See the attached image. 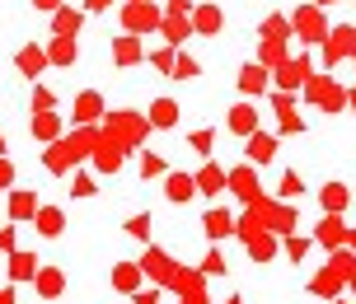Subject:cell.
I'll list each match as a JSON object with an SVG mask.
<instances>
[{
    "mask_svg": "<svg viewBox=\"0 0 356 304\" xmlns=\"http://www.w3.org/2000/svg\"><path fill=\"white\" fill-rule=\"evenodd\" d=\"M244 155H249V164H267L272 155H277V141H272L267 131H253L249 145H244Z\"/></svg>",
    "mask_w": 356,
    "mask_h": 304,
    "instance_id": "obj_16",
    "label": "cell"
},
{
    "mask_svg": "<svg viewBox=\"0 0 356 304\" xmlns=\"http://www.w3.org/2000/svg\"><path fill=\"white\" fill-rule=\"evenodd\" d=\"M113 61H118V66H136V61H141V37L122 33L113 42Z\"/></svg>",
    "mask_w": 356,
    "mask_h": 304,
    "instance_id": "obj_19",
    "label": "cell"
},
{
    "mask_svg": "<svg viewBox=\"0 0 356 304\" xmlns=\"http://www.w3.org/2000/svg\"><path fill=\"white\" fill-rule=\"evenodd\" d=\"M29 276H38V257L33 253H10V281H29Z\"/></svg>",
    "mask_w": 356,
    "mask_h": 304,
    "instance_id": "obj_24",
    "label": "cell"
},
{
    "mask_svg": "<svg viewBox=\"0 0 356 304\" xmlns=\"http://www.w3.org/2000/svg\"><path fill=\"white\" fill-rule=\"evenodd\" d=\"M291 28H296V33H300L305 42H323V37H328V28H323V10H319V5H309V10H300Z\"/></svg>",
    "mask_w": 356,
    "mask_h": 304,
    "instance_id": "obj_5",
    "label": "cell"
},
{
    "mask_svg": "<svg viewBox=\"0 0 356 304\" xmlns=\"http://www.w3.org/2000/svg\"><path fill=\"white\" fill-rule=\"evenodd\" d=\"M314 239H319L323 248H342V244H347V225H342V215H323L319 230H314Z\"/></svg>",
    "mask_w": 356,
    "mask_h": 304,
    "instance_id": "obj_7",
    "label": "cell"
},
{
    "mask_svg": "<svg viewBox=\"0 0 356 304\" xmlns=\"http://www.w3.org/2000/svg\"><path fill=\"white\" fill-rule=\"evenodd\" d=\"M61 290H66V276H61L56 267L38 271V295H47V300H52V295H61Z\"/></svg>",
    "mask_w": 356,
    "mask_h": 304,
    "instance_id": "obj_31",
    "label": "cell"
},
{
    "mask_svg": "<svg viewBox=\"0 0 356 304\" xmlns=\"http://www.w3.org/2000/svg\"><path fill=\"white\" fill-rule=\"evenodd\" d=\"M230 192L239 201H258V174H253V164H244V169L230 174Z\"/></svg>",
    "mask_w": 356,
    "mask_h": 304,
    "instance_id": "obj_9",
    "label": "cell"
},
{
    "mask_svg": "<svg viewBox=\"0 0 356 304\" xmlns=\"http://www.w3.org/2000/svg\"><path fill=\"white\" fill-rule=\"evenodd\" d=\"M225 304H244V300H225Z\"/></svg>",
    "mask_w": 356,
    "mask_h": 304,
    "instance_id": "obj_58",
    "label": "cell"
},
{
    "mask_svg": "<svg viewBox=\"0 0 356 304\" xmlns=\"http://www.w3.org/2000/svg\"><path fill=\"white\" fill-rule=\"evenodd\" d=\"M122 24H127V33L136 37V33H150V28H160L164 15L150 5V0H127L122 5Z\"/></svg>",
    "mask_w": 356,
    "mask_h": 304,
    "instance_id": "obj_1",
    "label": "cell"
},
{
    "mask_svg": "<svg viewBox=\"0 0 356 304\" xmlns=\"http://www.w3.org/2000/svg\"><path fill=\"white\" fill-rule=\"evenodd\" d=\"M174 47H164V52H155V56H150V61H155V71H164V75H174Z\"/></svg>",
    "mask_w": 356,
    "mask_h": 304,
    "instance_id": "obj_40",
    "label": "cell"
},
{
    "mask_svg": "<svg viewBox=\"0 0 356 304\" xmlns=\"http://www.w3.org/2000/svg\"><path fill=\"white\" fill-rule=\"evenodd\" d=\"M319 201H323V211H328V215H342V211H347V201H352V192H347V183H323Z\"/></svg>",
    "mask_w": 356,
    "mask_h": 304,
    "instance_id": "obj_12",
    "label": "cell"
},
{
    "mask_svg": "<svg viewBox=\"0 0 356 304\" xmlns=\"http://www.w3.org/2000/svg\"><path fill=\"white\" fill-rule=\"evenodd\" d=\"M150 126H178V103L174 99H155V103H150Z\"/></svg>",
    "mask_w": 356,
    "mask_h": 304,
    "instance_id": "obj_27",
    "label": "cell"
},
{
    "mask_svg": "<svg viewBox=\"0 0 356 304\" xmlns=\"http://www.w3.org/2000/svg\"><path fill=\"white\" fill-rule=\"evenodd\" d=\"M225 126H230L234 136H244V141H249L253 131H258V108H253V103H234L230 117H225Z\"/></svg>",
    "mask_w": 356,
    "mask_h": 304,
    "instance_id": "obj_6",
    "label": "cell"
},
{
    "mask_svg": "<svg viewBox=\"0 0 356 304\" xmlns=\"http://www.w3.org/2000/svg\"><path fill=\"white\" fill-rule=\"evenodd\" d=\"M52 28H56V37H75L80 33V10H66V5H61L52 15Z\"/></svg>",
    "mask_w": 356,
    "mask_h": 304,
    "instance_id": "obj_29",
    "label": "cell"
},
{
    "mask_svg": "<svg viewBox=\"0 0 356 304\" xmlns=\"http://www.w3.org/2000/svg\"><path fill=\"white\" fill-rule=\"evenodd\" d=\"M282 197H286V201L300 197V174H282Z\"/></svg>",
    "mask_w": 356,
    "mask_h": 304,
    "instance_id": "obj_38",
    "label": "cell"
},
{
    "mask_svg": "<svg viewBox=\"0 0 356 304\" xmlns=\"http://www.w3.org/2000/svg\"><path fill=\"white\" fill-rule=\"evenodd\" d=\"M127 234H131V239H141V244H145V239H150V215H131V220H127Z\"/></svg>",
    "mask_w": 356,
    "mask_h": 304,
    "instance_id": "obj_35",
    "label": "cell"
},
{
    "mask_svg": "<svg viewBox=\"0 0 356 304\" xmlns=\"http://www.w3.org/2000/svg\"><path fill=\"white\" fill-rule=\"evenodd\" d=\"M347 56H356V28L352 24H338L333 33L323 37V61L338 66V61H347Z\"/></svg>",
    "mask_w": 356,
    "mask_h": 304,
    "instance_id": "obj_3",
    "label": "cell"
},
{
    "mask_svg": "<svg viewBox=\"0 0 356 304\" xmlns=\"http://www.w3.org/2000/svg\"><path fill=\"white\" fill-rule=\"evenodd\" d=\"M263 37H267V42H286V37H291V19L272 15V19L263 24Z\"/></svg>",
    "mask_w": 356,
    "mask_h": 304,
    "instance_id": "obj_34",
    "label": "cell"
},
{
    "mask_svg": "<svg viewBox=\"0 0 356 304\" xmlns=\"http://www.w3.org/2000/svg\"><path fill=\"white\" fill-rule=\"evenodd\" d=\"M164 197L169 201H193L197 197V178L193 174H169V178H164Z\"/></svg>",
    "mask_w": 356,
    "mask_h": 304,
    "instance_id": "obj_14",
    "label": "cell"
},
{
    "mask_svg": "<svg viewBox=\"0 0 356 304\" xmlns=\"http://www.w3.org/2000/svg\"><path fill=\"white\" fill-rule=\"evenodd\" d=\"M47 61H52V66H71L75 61V37H56L52 47H47Z\"/></svg>",
    "mask_w": 356,
    "mask_h": 304,
    "instance_id": "obj_32",
    "label": "cell"
},
{
    "mask_svg": "<svg viewBox=\"0 0 356 304\" xmlns=\"http://www.w3.org/2000/svg\"><path fill=\"white\" fill-rule=\"evenodd\" d=\"M141 174H145V178L164 174V160H160V155H145V160H141Z\"/></svg>",
    "mask_w": 356,
    "mask_h": 304,
    "instance_id": "obj_42",
    "label": "cell"
},
{
    "mask_svg": "<svg viewBox=\"0 0 356 304\" xmlns=\"http://www.w3.org/2000/svg\"><path fill=\"white\" fill-rule=\"evenodd\" d=\"M75 197H94V183H89L85 174H80V178H75Z\"/></svg>",
    "mask_w": 356,
    "mask_h": 304,
    "instance_id": "obj_45",
    "label": "cell"
},
{
    "mask_svg": "<svg viewBox=\"0 0 356 304\" xmlns=\"http://www.w3.org/2000/svg\"><path fill=\"white\" fill-rule=\"evenodd\" d=\"M10 183H15V164L0 155V187H10Z\"/></svg>",
    "mask_w": 356,
    "mask_h": 304,
    "instance_id": "obj_44",
    "label": "cell"
},
{
    "mask_svg": "<svg viewBox=\"0 0 356 304\" xmlns=\"http://www.w3.org/2000/svg\"><path fill=\"white\" fill-rule=\"evenodd\" d=\"M174 75H178V80H193V75H197V61L178 52V56H174Z\"/></svg>",
    "mask_w": 356,
    "mask_h": 304,
    "instance_id": "obj_37",
    "label": "cell"
},
{
    "mask_svg": "<svg viewBox=\"0 0 356 304\" xmlns=\"http://www.w3.org/2000/svg\"><path fill=\"white\" fill-rule=\"evenodd\" d=\"M314 5H333V0H314Z\"/></svg>",
    "mask_w": 356,
    "mask_h": 304,
    "instance_id": "obj_57",
    "label": "cell"
},
{
    "mask_svg": "<svg viewBox=\"0 0 356 304\" xmlns=\"http://www.w3.org/2000/svg\"><path fill=\"white\" fill-rule=\"evenodd\" d=\"M244 248H249V257H258V262H267V257L277 253V239H272L267 230H258V234H249V239H244Z\"/></svg>",
    "mask_w": 356,
    "mask_h": 304,
    "instance_id": "obj_26",
    "label": "cell"
},
{
    "mask_svg": "<svg viewBox=\"0 0 356 304\" xmlns=\"http://www.w3.org/2000/svg\"><path fill=\"white\" fill-rule=\"evenodd\" d=\"M347 281H352V290H356V267H352V276H347Z\"/></svg>",
    "mask_w": 356,
    "mask_h": 304,
    "instance_id": "obj_55",
    "label": "cell"
},
{
    "mask_svg": "<svg viewBox=\"0 0 356 304\" xmlns=\"http://www.w3.org/2000/svg\"><path fill=\"white\" fill-rule=\"evenodd\" d=\"M309 290H314V295H338V290H342V276H338V271H319V276L309 281Z\"/></svg>",
    "mask_w": 356,
    "mask_h": 304,
    "instance_id": "obj_33",
    "label": "cell"
},
{
    "mask_svg": "<svg viewBox=\"0 0 356 304\" xmlns=\"http://www.w3.org/2000/svg\"><path fill=\"white\" fill-rule=\"evenodd\" d=\"M38 10H47V15H56V10H61V0H33Z\"/></svg>",
    "mask_w": 356,
    "mask_h": 304,
    "instance_id": "obj_51",
    "label": "cell"
},
{
    "mask_svg": "<svg viewBox=\"0 0 356 304\" xmlns=\"http://www.w3.org/2000/svg\"><path fill=\"white\" fill-rule=\"evenodd\" d=\"M272 108H277V117H282V131H286V136H291V131H305V117L296 112V99H291V94H277V99H272Z\"/></svg>",
    "mask_w": 356,
    "mask_h": 304,
    "instance_id": "obj_13",
    "label": "cell"
},
{
    "mask_svg": "<svg viewBox=\"0 0 356 304\" xmlns=\"http://www.w3.org/2000/svg\"><path fill=\"white\" fill-rule=\"evenodd\" d=\"M160 28H164V37H169V47L178 52V42H183V37L193 33V19H188V15H164V24H160Z\"/></svg>",
    "mask_w": 356,
    "mask_h": 304,
    "instance_id": "obj_21",
    "label": "cell"
},
{
    "mask_svg": "<svg viewBox=\"0 0 356 304\" xmlns=\"http://www.w3.org/2000/svg\"><path fill=\"white\" fill-rule=\"evenodd\" d=\"M136 304H160V290H145V295L136 290Z\"/></svg>",
    "mask_w": 356,
    "mask_h": 304,
    "instance_id": "obj_49",
    "label": "cell"
},
{
    "mask_svg": "<svg viewBox=\"0 0 356 304\" xmlns=\"http://www.w3.org/2000/svg\"><path fill=\"white\" fill-rule=\"evenodd\" d=\"M347 244H352V253H356V230H347Z\"/></svg>",
    "mask_w": 356,
    "mask_h": 304,
    "instance_id": "obj_53",
    "label": "cell"
},
{
    "mask_svg": "<svg viewBox=\"0 0 356 304\" xmlns=\"http://www.w3.org/2000/svg\"><path fill=\"white\" fill-rule=\"evenodd\" d=\"M286 61V42H263V61L258 66H282Z\"/></svg>",
    "mask_w": 356,
    "mask_h": 304,
    "instance_id": "obj_36",
    "label": "cell"
},
{
    "mask_svg": "<svg viewBox=\"0 0 356 304\" xmlns=\"http://www.w3.org/2000/svg\"><path fill=\"white\" fill-rule=\"evenodd\" d=\"M141 271H145V276H155V281H164V286H178L174 262H169L164 253H145V257H141Z\"/></svg>",
    "mask_w": 356,
    "mask_h": 304,
    "instance_id": "obj_11",
    "label": "cell"
},
{
    "mask_svg": "<svg viewBox=\"0 0 356 304\" xmlns=\"http://www.w3.org/2000/svg\"><path fill=\"white\" fill-rule=\"evenodd\" d=\"M38 215V192H10V220H29Z\"/></svg>",
    "mask_w": 356,
    "mask_h": 304,
    "instance_id": "obj_28",
    "label": "cell"
},
{
    "mask_svg": "<svg viewBox=\"0 0 356 304\" xmlns=\"http://www.w3.org/2000/svg\"><path fill=\"white\" fill-rule=\"evenodd\" d=\"M0 155H5V136H0Z\"/></svg>",
    "mask_w": 356,
    "mask_h": 304,
    "instance_id": "obj_56",
    "label": "cell"
},
{
    "mask_svg": "<svg viewBox=\"0 0 356 304\" xmlns=\"http://www.w3.org/2000/svg\"><path fill=\"white\" fill-rule=\"evenodd\" d=\"M38 234H47V239H56V234H61V225H66V215L56 211V206H38Z\"/></svg>",
    "mask_w": 356,
    "mask_h": 304,
    "instance_id": "obj_25",
    "label": "cell"
},
{
    "mask_svg": "<svg viewBox=\"0 0 356 304\" xmlns=\"http://www.w3.org/2000/svg\"><path fill=\"white\" fill-rule=\"evenodd\" d=\"M347 103H352V112H356V90H352V94H347Z\"/></svg>",
    "mask_w": 356,
    "mask_h": 304,
    "instance_id": "obj_54",
    "label": "cell"
},
{
    "mask_svg": "<svg viewBox=\"0 0 356 304\" xmlns=\"http://www.w3.org/2000/svg\"><path fill=\"white\" fill-rule=\"evenodd\" d=\"M193 10V0H169V15H188Z\"/></svg>",
    "mask_w": 356,
    "mask_h": 304,
    "instance_id": "obj_47",
    "label": "cell"
},
{
    "mask_svg": "<svg viewBox=\"0 0 356 304\" xmlns=\"http://www.w3.org/2000/svg\"><path fill=\"white\" fill-rule=\"evenodd\" d=\"M33 103H38V112H52V94L38 90V94H33Z\"/></svg>",
    "mask_w": 356,
    "mask_h": 304,
    "instance_id": "obj_46",
    "label": "cell"
},
{
    "mask_svg": "<svg viewBox=\"0 0 356 304\" xmlns=\"http://www.w3.org/2000/svg\"><path fill=\"white\" fill-rule=\"evenodd\" d=\"M309 103L323 108V112H338L347 103V94H342L338 80H328V75H309Z\"/></svg>",
    "mask_w": 356,
    "mask_h": 304,
    "instance_id": "obj_2",
    "label": "cell"
},
{
    "mask_svg": "<svg viewBox=\"0 0 356 304\" xmlns=\"http://www.w3.org/2000/svg\"><path fill=\"white\" fill-rule=\"evenodd\" d=\"M15 66L29 75V80H38V75H42V66H47V52H42V47H24V52L15 56Z\"/></svg>",
    "mask_w": 356,
    "mask_h": 304,
    "instance_id": "obj_22",
    "label": "cell"
},
{
    "mask_svg": "<svg viewBox=\"0 0 356 304\" xmlns=\"http://www.w3.org/2000/svg\"><path fill=\"white\" fill-rule=\"evenodd\" d=\"M193 150L197 155H211V131H193Z\"/></svg>",
    "mask_w": 356,
    "mask_h": 304,
    "instance_id": "obj_43",
    "label": "cell"
},
{
    "mask_svg": "<svg viewBox=\"0 0 356 304\" xmlns=\"http://www.w3.org/2000/svg\"><path fill=\"white\" fill-rule=\"evenodd\" d=\"M202 230L211 234V239H225V234H234V220H230V211H220V206H211V211L202 215Z\"/></svg>",
    "mask_w": 356,
    "mask_h": 304,
    "instance_id": "obj_18",
    "label": "cell"
},
{
    "mask_svg": "<svg viewBox=\"0 0 356 304\" xmlns=\"http://www.w3.org/2000/svg\"><path fill=\"white\" fill-rule=\"evenodd\" d=\"M202 271H207V276H225V257H220V253H207V262H202Z\"/></svg>",
    "mask_w": 356,
    "mask_h": 304,
    "instance_id": "obj_39",
    "label": "cell"
},
{
    "mask_svg": "<svg viewBox=\"0 0 356 304\" xmlns=\"http://www.w3.org/2000/svg\"><path fill=\"white\" fill-rule=\"evenodd\" d=\"M0 304H15V295H10V290H0Z\"/></svg>",
    "mask_w": 356,
    "mask_h": 304,
    "instance_id": "obj_52",
    "label": "cell"
},
{
    "mask_svg": "<svg viewBox=\"0 0 356 304\" xmlns=\"http://www.w3.org/2000/svg\"><path fill=\"white\" fill-rule=\"evenodd\" d=\"M0 248H5V253H15V230H0Z\"/></svg>",
    "mask_w": 356,
    "mask_h": 304,
    "instance_id": "obj_48",
    "label": "cell"
},
{
    "mask_svg": "<svg viewBox=\"0 0 356 304\" xmlns=\"http://www.w3.org/2000/svg\"><path fill=\"white\" fill-rule=\"evenodd\" d=\"M286 253H291V262H300L305 253H309V239H286Z\"/></svg>",
    "mask_w": 356,
    "mask_h": 304,
    "instance_id": "obj_41",
    "label": "cell"
},
{
    "mask_svg": "<svg viewBox=\"0 0 356 304\" xmlns=\"http://www.w3.org/2000/svg\"><path fill=\"white\" fill-rule=\"evenodd\" d=\"M33 136L38 141H56V136H61V117H56V112H38L33 117Z\"/></svg>",
    "mask_w": 356,
    "mask_h": 304,
    "instance_id": "obj_30",
    "label": "cell"
},
{
    "mask_svg": "<svg viewBox=\"0 0 356 304\" xmlns=\"http://www.w3.org/2000/svg\"><path fill=\"white\" fill-rule=\"evenodd\" d=\"M267 80H272V75H267V66H244V71H239V94H244V99H258V94L267 90Z\"/></svg>",
    "mask_w": 356,
    "mask_h": 304,
    "instance_id": "obj_10",
    "label": "cell"
},
{
    "mask_svg": "<svg viewBox=\"0 0 356 304\" xmlns=\"http://www.w3.org/2000/svg\"><path fill=\"white\" fill-rule=\"evenodd\" d=\"M225 15L216 5H193V33H220Z\"/></svg>",
    "mask_w": 356,
    "mask_h": 304,
    "instance_id": "obj_15",
    "label": "cell"
},
{
    "mask_svg": "<svg viewBox=\"0 0 356 304\" xmlns=\"http://www.w3.org/2000/svg\"><path fill=\"white\" fill-rule=\"evenodd\" d=\"M141 276H145L141 262H118V267H113V286H118V290H136V286H141Z\"/></svg>",
    "mask_w": 356,
    "mask_h": 304,
    "instance_id": "obj_23",
    "label": "cell"
},
{
    "mask_svg": "<svg viewBox=\"0 0 356 304\" xmlns=\"http://www.w3.org/2000/svg\"><path fill=\"white\" fill-rule=\"evenodd\" d=\"M94 169H99V174H118V169H122V150L113 141H99L94 145Z\"/></svg>",
    "mask_w": 356,
    "mask_h": 304,
    "instance_id": "obj_17",
    "label": "cell"
},
{
    "mask_svg": "<svg viewBox=\"0 0 356 304\" xmlns=\"http://www.w3.org/2000/svg\"><path fill=\"white\" fill-rule=\"evenodd\" d=\"M99 117H104V99L94 90H85L75 99V122H99Z\"/></svg>",
    "mask_w": 356,
    "mask_h": 304,
    "instance_id": "obj_20",
    "label": "cell"
},
{
    "mask_svg": "<svg viewBox=\"0 0 356 304\" xmlns=\"http://www.w3.org/2000/svg\"><path fill=\"white\" fill-rule=\"evenodd\" d=\"M277 85H282V94H296L300 85H309V61L305 56H296V61L286 56L282 66H277Z\"/></svg>",
    "mask_w": 356,
    "mask_h": 304,
    "instance_id": "obj_4",
    "label": "cell"
},
{
    "mask_svg": "<svg viewBox=\"0 0 356 304\" xmlns=\"http://www.w3.org/2000/svg\"><path fill=\"white\" fill-rule=\"evenodd\" d=\"M108 5H113V0H85V10H94V15H104Z\"/></svg>",
    "mask_w": 356,
    "mask_h": 304,
    "instance_id": "obj_50",
    "label": "cell"
},
{
    "mask_svg": "<svg viewBox=\"0 0 356 304\" xmlns=\"http://www.w3.org/2000/svg\"><path fill=\"white\" fill-rule=\"evenodd\" d=\"M225 187H230V174H225L220 164H202V174H197V192L216 197V192H225Z\"/></svg>",
    "mask_w": 356,
    "mask_h": 304,
    "instance_id": "obj_8",
    "label": "cell"
}]
</instances>
